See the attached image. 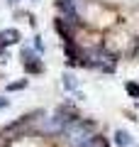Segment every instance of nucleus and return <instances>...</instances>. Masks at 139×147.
Masks as SVG:
<instances>
[{
  "label": "nucleus",
  "instance_id": "f257e3e1",
  "mask_svg": "<svg viewBox=\"0 0 139 147\" xmlns=\"http://www.w3.org/2000/svg\"><path fill=\"white\" fill-rule=\"evenodd\" d=\"M93 123H83V120H73V123H68L66 127H63V135H66V142L71 147H83V145H88V142L93 140Z\"/></svg>",
  "mask_w": 139,
  "mask_h": 147
},
{
  "label": "nucleus",
  "instance_id": "f03ea898",
  "mask_svg": "<svg viewBox=\"0 0 139 147\" xmlns=\"http://www.w3.org/2000/svg\"><path fill=\"white\" fill-rule=\"evenodd\" d=\"M83 61H86V66H98V69H103V71H112L115 69V57L110 52H105V49L90 52V57L83 59Z\"/></svg>",
  "mask_w": 139,
  "mask_h": 147
},
{
  "label": "nucleus",
  "instance_id": "7ed1b4c3",
  "mask_svg": "<svg viewBox=\"0 0 139 147\" xmlns=\"http://www.w3.org/2000/svg\"><path fill=\"white\" fill-rule=\"evenodd\" d=\"M22 64H25V69L29 74H39L41 71V64H39V59H37V54L32 52V49H22Z\"/></svg>",
  "mask_w": 139,
  "mask_h": 147
},
{
  "label": "nucleus",
  "instance_id": "20e7f679",
  "mask_svg": "<svg viewBox=\"0 0 139 147\" xmlns=\"http://www.w3.org/2000/svg\"><path fill=\"white\" fill-rule=\"evenodd\" d=\"M63 127H66V123H63V120H61L59 115L44 118V120L39 123V130H44V132H61Z\"/></svg>",
  "mask_w": 139,
  "mask_h": 147
},
{
  "label": "nucleus",
  "instance_id": "39448f33",
  "mask_svg": "<svg viewBox=\"0 0 139 147\" xmlns=\"http://www.w3.org/2000/svg\"><path fill=\"white\" fill-rule=\"evenodd\" d=\"M20 42V32L17 30H3L0 32V44H17Z\"/></svg>",
  "mask_w": 139,
  "mask_h": 147
},
{
  "label": "nucleus",
  "instance_id": "423d86ee",
  "mask_svg": "<svg viewBox=\"0 0 139 147\" xmlns=\"http://www.w3.org/2000/svg\"><path fill=\"white\" fill-rule=\"evenodd\" d=\"M115 145H117V147H129V145H132V137H129V132L117 130V132H115Z\"/></svg>",
  "mask_w": 139,
  "mask_h": 147
},
{
  "label": "nucleus",
  "instance_id": "0eeeda50",
  "mask_svg": "<svg viewBox=\"0 0 139 147\" xmlns=\"http://www.w3.org/2000/svg\"><path fill=\"white\" fill-rule=\"evenodd\" d=\"M20 88H27V79L15 81V84H10V86H7V91H20Z\"/></svg>",
  "mask_w": 139,
  "mask_h": 147
},
{
  "label": "nucleus",
  "instance_id": "6e6552de",
  "mask_svg": "<svg viewBox=\"0 0 139 147\" xmlns=\"http://www.w3.org/2000/svg\"><path fill=\"white\" fill-rule=\"evenodd\" d=\"M127 93H129V96H134V98H139V86L129 81V84H127Z\"/></svg>",
  "mask_w": 139,
  "mask_h": 147
},
{
  "label": "nucleus",
  "instance_id": "1a4fd4ad",
  "mask_svg": "<svg viewBox=\"0 0 139 147\" xmlns=\"http://www.w3.org/2000/svg\"><path fill=\"white\" fill-rule=\"evenodd\" d=\"M83 147H105V140H100V137H93L88 145H83Z\"/></svg>",
  "mask_w": 139,
  "mask_h": 147
},
{
  "label": "nucleus",
  "instance_id": "9d476101",
  "mask_svg": "<svg viewBox=\"0 0 139 147\" xmlns=\"http://www.w3.org/2000/svg\"><path fill=\"white\" fill-rule=\"evenodd\" d=\"M63 86H66V88H76V81H73L71 74H66V76H63Z\"/></svg>",
  "mask_w": 139,
  "mask_h": 147
},
{
  "label": "nucleus",
  "instance_id": "9b49d317",
  "mask_svg": "<svg viewBox=\"0 0 139 147\" xmlns=\"http://www.w3.org/2000/svg\"><path fill=\"white\" fill-rule=\"evenodd\" d=\"M34 49H37V52H41V39H39V37H34Z\"/></svg>",
  "mask_w": 139,
  "mask_h": 147
},
{
  "label": "nucleus",
  "instance_id": "f8f14e48",
  "mask_svg": "<svg viewBox=\"0 0 139 147\" xmlns=\"http://www.w3.org/2000/svg\"><path fill=\"white\" fill-rule=\"evenodd\" d=\"M7 61V52H3V49H0V64H5Z\"/></svg>",
  "mask_w": 139,
  "mask_h": 147
},
{
  "label": "nucleus",
  "instance_id": "ddd939ff",
  "mask_svg": "<svg viewBox=\"0 0 139 147\" xmlns=\"http://www.w3.org/2000/svg\"><path fill=\"white\" fill-rule=\"evenodd\" d=\"M3 105H7V98H0V108H3Z\"/></svg>",
  "mask_w": 139,
  "mask_h": 147
},
{
  "label": "nucleus",
  "instance_id": "4468645a",
  "mask_svg": "<svg viewBox=\"0 0 139 147\" xmlns=\"http://www.w3.org/2000/svg\"><path fill=\"white\" fill-rule=\"evenodd\" d=\"M7 3H12V5H15V3H17V0H7Z\"/></svg>",
  "mask_w": 139,
  "mask_h": 147
}]
</instances>
